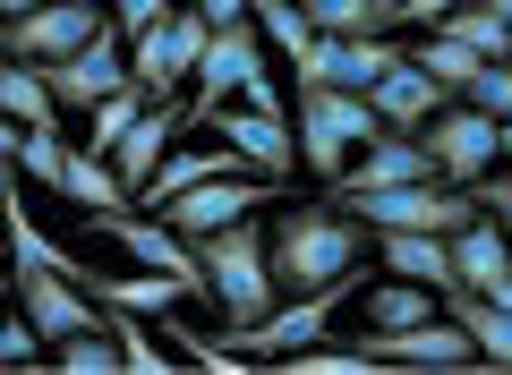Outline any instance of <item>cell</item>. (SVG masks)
<instances>
[{"mask_svg":"<svg viewBox=\"0 0 512 375\" xmlns=\"http://www.w3.org/2000/svg\"><path fill=\"white\" fill-rule=\"evenodd\" d=\"M265 256H274L282 290H316V282H333L342 265H367V222L342 214L333 197L291 205V214L274 222V239H265Z\"/></svg>","mask_w":512,"mask_h":375,"instance_id":"obj_1","label":"cell"},{"mask_svg":"<svg viewBox=\"0 0 512 375\" xmlns=\"http://www.w3.org/2000/svg\"><path fill=\"white\" fill-rule=\"evenodd\" d=\"M197 265H205V290H214V307H222V333H248L265 307H274V256H265V239H256V222L239 214V222H222V231H205L197 239Z\"/></svg>","mask_w":512,"mask_h":375,"instance_id":"obj_2","label":"cell"},{"mask_svg":"<svg viewBox=\"0 0 512 375\" xmlns=\"http://www.w3.org/2000/svg\"><path fill=\"white\" fill-rule=\"evenodd\" d=\"M359 290H367V265H342L333 282L299 290L291 307H265L248 333H222V341H231L239 358H265V367H274V358H291V350H308V341H325V333H333V316H342Z\"/></svg>","mask_w":512,"mask_h":375,"instance_id":"obj_3","label":"cell"},{"mask_svg":"<svg viewBox=\"0 0 512 375\" xmlns=\"http://www.w3.org/2000/svg\"><path fill=\"white\" fill-rule=\"evenodd\" d=\"M291 128H299V162H308L316 179H342L350 154H359L367 137H376V103L367 94H342V86H299L291 103Z\"/></svg>","mask_w":512,"mask_h":375,"instance_id":"obj_4","label":"cell"},{"mask_svg":"<svg viewBox=\"0 0 512 375\" xmlns=\"http://www.w3.org/2000/svg\"><path fill=\"white\" fill-rule=\"evenodd\" d=\"M342 214L376 222V231H461L470 222V188L461 179H402V188H325Z\"/></svg>","mask_w":512,"mask_h":375,"instance_id":"obj_5","label":"cell"},{"mask_svg":"<svg viewBox=\"0 0 512 375\" xmlns=\"http://www.w3.org/2000/svg\"><path fill=\"white\" fill-rule=\"evenodd\" d=\"M359 358H376V367H410V375H453V367H487L478 358V341L461 333L453 316H427V324H402V333H376L367 324L359 341H350Z\"/></svg>","mask_w":512,"mask_h":375,"instance_id":"obj_6","label":"cell"},{"mask_svg":"<svg viewBox=\"0 0 512 375\" xmlns=\"http://www.w3.org/2000/svg\"><path fill=\"white\" fill-rule=\"evenodd\" d=\"M248 77H265V35H256L248 18H231V26H214V43H205V60H197L188 128H205L222 103H239V94H248Z\"/></svg>","mask_w":512,"mask_h":375,"instance_id":"obj_7","label":"cell"},{"mask_svg":"<svg viewBox=\"0 0 512 375\" xmlns=\"http://www.w3.org/2000/svg\"><path fill=\"white\" fill-rule=\"evenodd\" d=\"M103 18H111V9H94V0H43V9H26V18L0 26V52L52 69V60H69L86 35H103Z\"/></svg>","mask_w":512,"mask_h":375,"instance_id":"obj_8","label":"cell"},{"mask_svg":"<svg viewBox=\"0 0 512 375\" xmlns=\"http://www.w3.org/2000/svg\"><path fill=\"white\" fill-rule=\"evenodd\" d=\"M419 145L444 162V179H461V188H470V179H487L495 154H504V120H487L478 103H461V94H453V103L419 128Z\"/></svg>","mask_w":512,"mask_h":375,"instance_id":"obj_9","label":"cell"},{"mask_svg":"<svg viewBox=\"0 0 512 375\" xmlns=\"http://www.w3.org/2000/svg\"><path fill=\"white\" fill-rule=\"evenodd\" d=\"M274 197H282V179L231 171V179H197V188H180V197L163 205V222H171V231H188V239H205V231H222V222L256 214V205H274Z\"/></svg>","mask_w":512,"mask_h":375,"instance_id":"obj_10","label":"cell"},{"mask_svg":"<svg viewBox=\"0 0 512 375\" xmlns=\"http://www.w3.org/2000/svg\"><path fill=\"white\" fill-rule=\"evenodd\" d=\"M393 60L384 35H308V52L291 60V86H342V94H367Z\"/></svg>","mask_w":512,"mask_h":375,"instance_id":"obj_11","label":"cell"},{"mask_svg":"<svg viewBox=\"0 0 512 375\" xmlns=\"http://www.w3.org/2000/svg\"><path fill=\"white\" fill-rule=\"evenodd\" d=\"M43 77H52V103H60V111H94V103L128 77V35L103 18V35H86L69 60H52Z\"/></svg>","mask_w":512,"mask_h":375,"instance_id":"obj_12","label":"cell"},{"mask_svg":"<svg viewBox=\"0 0 512 375\" xmlns=\"http://www.w3.org/2000/svg\"><path fill=\"white\" fill-rule=\"evenodd\" d=\"M9 290H18L26 324H35L43 341H69V333H86V324H103V299H77V282L52 273V265H9Z\"/></svg>","mask_w":512,"mask_h":375,"instance_id":"obj_13","label":"cell"},{"mask_svg":"<svg viewBox=\"0 0 512 375\" xmlns=\"http://www.w3.org/2000/svg\"><path fill=\"white\" fill-rule=\"evenodd\" d=\"M205 128H214L222 145H239V154H248L265 179H291V171H299V128L282 120V111H256V103H239V111H231V103H222Z\"/></svg>","mask_w":512,"mask_h":375,"instance_id":"obj_14","label":"cell"},{"mask_svg":"<svg viewBox=\"0 0 512 375\" xmlns=\"http://www.w3.org/2000/svg\"><path fill=\"white\" fill-rule=\"evenodd\" d=\"M367 103H376V120H384V128H402V137H419V128L436 120V111L453 103V94H444L436 77H427L419 60L402 52V43H393V60H384V77L367 86Z\"/></svg>","mask_w":512,"mask_h":375,"instance_id":"obj_15","label":"cell"},{"mask_svg":"<svg viewBox=\"0 0 512 375\" xmlns=\"http://www.w3.org/2000/svg\"><path fill=\"white\" fill-rule=\"evenodd\" d=\"M402 179H444V162L427 154L419 137H402V128H376V137L350 154V171L325 179V188H402Z\"/></svg>","mask_w":512,"mask_h":375,"instance_id":"obj_16","label":"cell"},{"mask_svg":"<svg viewBox=\"0 0 512 375\" xmlns=\"http://www.w3.org/2000/svg\"><path fill=\"white\" fill-rule=\"evenodd\" d=\"M180 128H188V103H146V111H137V128L111 145V171L128 179V205H137V188L154 179V162L180 145Z\"/></svg>","mask_w":512,"mask_h":375,"instance_id":"obj_17","label":"cell"},{"mask_svg":"<svg viewBox=\"0 0 512 375\" xmlns=\"http://www.w3.org/2000/svg\"><path fill=\"white\" fill-rule=\"evenodd\" d=\"M94 299H103V307H128V316H171V307H180V299H205V290L197 282H180V273H154V265H137V273H94Z\"/></svg>","mask_w":512,"mask_h":375,"instance_id":"obj_18","label":"cell"},{"mask_svg":"<svg viewBox=\"0 0 512 375\" xmlns=\"http://www.w3.org/2000/svg\"><path fill=\"white\" fill-rule=\"evenodd\" d=\"M453 282L461 290H504L512 282V231H504V222H461V231H453Z\"/></svg>","mask_w":512,"mask_h":375,"instance_id":"obj_19","label":"cell"},{"mask_svg":"<svg viewBox=\"0 0 512 375\" xmlns=\"http://www.w3.org/2000/svg\"><path fill=\"white\" fill-rule=\"evenodd\" d=\"M231 171H256V162L239 154V145H205V154H163V162H154V179L137 188V205H154V214H163V205L180 197V188H197V179H231Z\"/></svg>","mask_w":512,"mask_h":375,"instance_id":"obj_20","label":"cell"},{"mask_svg":"<svg viewBox=\"0 0 512 375\" xmlns=\"http://www.w3.org/2000/svg\"><path fill=\"white\" fill-rule=\"evenodd\" d=\"M384 273L453 290V231H384Z\"/></svg>","mask_w":512,"mask_h":375,"instance_id":"obj_21","label":"cell"},{"mask_svg":"<svg viewBox=\"0 0 512 375\" xmlns=\"http://www.w3.org/2000/svg\"><path fill=\"white\" fill-rule=\"evenodd\" d=\"M444 316L461 324V333L478 341V358H487V367H504L512 375V307H495V299H478V290H444Z\"/></svg>","mask_w":512,"mask_h":375,"instance_id":"obj_22","label":"cell"},{"mask_svg":"<svg viewBox=\"0 0 512 375\" xmlns=\"http://www.w3.org/2000/svg\"><path fill=\"white\" fill-rule=\"evenodd\" d=\"M367 299V324L376 333H402V324H427V316H444V290H427V282H402V273H384L376 290H359Z\"/></svg>","mask_w":512,"mask_h":375,"instance_id":"obj_23","label":"cell"},{"mask_svg":"<svg viewBox=\"0 0 512 375\" xmlns=\"http://www.w3.org/2000/svg\"><path fill=\"white\" fill-rule=\"evenodd\" d=\"M60 197H69V205H86V214H120V205H128V179L111 171V154H94V145L77 154V145H69V171H60Z\"/></svg>","mask_w":512,"mask_h":375,"instance_id":"obj_24","label":"cell"},{"mask_svg":"<svg viewBox=\"0 0 512 375\" xmlns=\"http://www.w3.org/2000/svg\"><path fill=\"white\" fill-rule=\"evenodd\" d=\"M410 60H419V69L436 77L444 94H470V86H478V69H487V52H470L461 35H427V43H410Z\"/></svg>","mask_w":512,"mask_h":375,"instance_id":"obj_25","label":"cell"},{"mask_svg":"<svg viewBox=\"0 0 512 375\" xmlns=\"http://www.w3.org/2000/svg\"><path fill=\"white\" fill-rule=\"evenodd\" d=\"M0 111H9V120H26V128H35V120H52V77H43L35 69V60H0Z\"/></svg>","mask_w":512,"mask_h":375,"instance_id":"obj_26","label":"cell"},{"mask_svg":"<svg viewBox=\"0 0 512 375\" xmlns=\"http://www.w3.org/2000/svg\"><path fill=\"white\" fill-rule=\"evenodd\" d=\"M103 316H111V341H120V367H128V375H163V367H180V350H171V341H154L146 316H128V307H103Z\"/></svg>","mask_w":512,"mask_h":375,"instance_id":"obj_27","label":"cell"},{"mask_svg":"<svg viewBox=\"0 0 512 375\" xmlns=\"http://www.w3.org/2000/svg\"><path fill=\"white\" fill-rule=\"evenodd\" d=\"M436 35H461L470 52H487V60H512V18H495L487 0H461V9L436 26Z\"/></svg>","mask_w":512,"mask_h":375,"instance_id":"obj_28","label":"cell"},{"mask_svg":"<svg viewBox=\"0 0 512 375\" xmlns=\"http://www.w3.org/2000/svg\"><path fill=\"white\" fill-rule=\"evenodd\" d=\"M52 367H60V375H111V367H120L111 316H103V324H86V333H69V341H52Z\"/></svg>","mask_w":512,"mask_h":375,"instance_id":"obj_29","label":"cell"},{"mask_svg":"<svg viewBox=\"0 0 512 375\" xmlns=\"http://www.w3.org/2000/svg\"><path fill=\"white\" fill-rule=\"evenodd\" d=\"M146 103H154V94L137 86V77H120V86H111L103 103H94V154H111V145H120L128 128H137V111H146Z\"/></svg>","mask_w":512,"mask_h":375,"instance_id":"obj_30","label":"cell"},{"mask_svg":"<svg viewBox=\"0 0 512 375\" xmlns=\"http://www.w3.org/2000/svg\"><path fill=\"white\" fill-rule=\"evenodd\" d=\"M18 171L35 179V188H60V171H69V137H60L52 120H35V128H26V145H18Z\"/></svg>","mask_w":512,"mask_h":375,"instance_id":"obj_31","label":"cell"},{"mask_svg":"<svg viewBox=\"0 0 512 375\" xmlns=\"http://www.w3.org/2000/svg\"><path fill=\"white\" fill-rule=\"evenodd\" d=\"M308 26L316 35H384L376 0H308Z\"/></svg>","mask_w":512,"mask_h":375,"instance_id":"obj_32","label":"cell"},{"mask_svg":"<svg viewBox=\"0 0 512 375\" xmlns=\"http://www.w3.org/2000/svg\"><path fill=\"white\" fill-rule=\"evenodd\" d=\"M256 35L274 43L282 60H299V52H308V35H316V26H308V9H299V0H274V9H256Z\"/></svg>","mask_w":512,"mask_h":375,"instance_id":"obj_33","label":"cell"},{"mask_svg":"<svg viewBox=\"0 0 512 375\" xmlns=\"http://www.w3.org/2000/svg\"><path fill=\"white\" fill-rule=\"evenodd\" d=\"M461 103H478L487 120H512V60H487V69H478V86L461 94Z\"/></svg>","mask_w":512,"mask_h":375,"instance_id":"obj_34","label":"cell"},{"mask_svg":"<svg viewBox=\"0 0 512 375\" xmlns=\"http://www.w3.org/2000/svg\"><path fill=\"white\" fill-rule=\"evenodd\" d=\"M43 350H52V341H43L26 316H9V324H0V367H43Z\"/></svg>","mask_w":512,"mask_h":375,"instance_id":"obj_35","label":"cell"},{"mask_svg":"<svg viewBox=\"0 0 512 375\" xmlns=\"http://www.w3.org/2000/svg\"><path fill=\"white\" fill-rule=\"evenodd\" d=\"M171 9H180V0H111V26H120V35L137 43V35H154V26H163Z\"/></svg>","mask_w":512,"mask_h":375,"instance_id":"obj_36","label":"cell"},{"mask_svg":"<svg viewBox=\"0 0 512 375\" xmlns=\"http://www.w3.org/2000/svg\"><path fill=\"white\" fill-rule=\"evenodd\" d=\"M470 205H487V214L512 231V171H504V179H495V171H487V179H470Z\"/></svg>","mask_w":512,"mask_h":375,"instance_id":"obj_37","label":"cell"},{"mask_svg":"<svg viewBox=\"0 0 512 375\" xmlns=\"http://www.w3.org/2000/svg\"><path fill=\"white\" fill-rule=\"evenodd\" d=\"M461 0H402V26H444Z\"/></svg>","mask_w":512,"mask_h":375,"instance_id":"obj_38","label":"cell"},{"mask_svg":"<svg viewBox=\"0 0 512 375\" xmlns=\"http://www.w3.org/2000/svg\"><path fill=\"white\" fill-rule=\"evenodd\" d=\"M197 18L205 26H231V18H248V0H197Z\"/></svg>","mask_w":512,"mask_h":375,"instance_id":"obj_39","label":"cell"},{"mask_svg":"<svg viewBox=\"0 0 512 375\" xmlns=\"http://www.w3.org/2000/svg\"><path fill=\"white\" fill-rule=\"evenodd\" d=\"M18 145H26V120H9V111H0V162H18Z\"/></svg>","mask_w":512,"mask_h":375,"instance_id":"obj_40","label":"cell"},{"mask_svg":"<svg viewBox=\"0 0 512 375\" xmlns=\"http://www.w3.org/2000/svg\"><path fill=\"white\" fill-rule=\"evenodd\" d=\"M376 18H384V35H393V26H402V0H376Z\"/></svg>","mask_w":512,"mask_h":375,"instance_id":"obj_41","label":"cell"},{"mask_svg":"<svg viewBox=\"0 0 512 375\" xmlns=\"http://www.w3.org/2000/svg\"><path fill=\"white\" fill-rule=\"evenodd\" d=\"M26 9H43V0H0V18H26Z\"/></svg>","mask_w":512,"mask_h":375,"instance_id":"obj_42","label":"cell"},{"mask_svg":"<svg viewBox=\"0 0 512 375\" xmlns=\"http://www.w3.org/2000/svg\"><path fill=\"white\" fill-rule=\"evenodd\" d=\"M0 197H9V162H0Z\"/></svg>","mask_w":512,"mask_h":375,"instance_id":"obj_43","label":"cell"},{"mask_svg":"<svg viewBox=\"0 0 512 375\" xmlns=\"http://www.w3.org/2000/svg\"><path fill=\"white\" fill-rule=\"evenodd\" d=\"M0 290H9V256H0Z\"/></svg>","mask_w":512,"mask_h":375,"instance_id":"obj_44","label":"cell"},{"mask_svg":"<svg viewBox=\"0 0 512 375\" xmlns=\"http://www.w3.org/2000/svg\"><path fill=\"white\" fill-rule=\"evenodd\" d=\"M248 9H274V0H248Z\"/></svg>","mask_w":512,"mask_h":375,"instance_id":"obj_45","label":"cell"},{"mask_svg":"<svg viewBox=\"0 0 512 375\" xmlns=\"http://www.w3.org/2000/svg\"><path fill=\"white\" fill-rule=\"evenodd\" d=\"M299 9H308V0H299Z\"/></svg>","mask_w":512,"mask_h":375,"instance_id":"obj_46","label":"cell"},{"mask_svg":"<svg viewBox=\"0 0 512 375\" xmlns=\"http://www.w3.org/2000/svg\"><path fill=\"white\" fill-rule=\"evenodd\" d=\"M0 60H9V52H0Z\"/></svg>","mask_w":512,"mask_h":375,"instance_id":"obj_47","label":"cell"}]
</instances>
